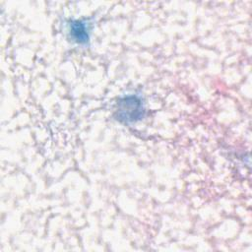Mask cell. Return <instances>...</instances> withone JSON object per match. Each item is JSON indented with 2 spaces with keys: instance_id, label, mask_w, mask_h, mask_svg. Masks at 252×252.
Listing matches in <instances>:
<instances>
[{
  "instance_id": "6da1fadb",
  "label": "cell",
  "mask_w": 252,
  "mask_h": 252,
  "mask_svg": "<svg viewBox=\"0 0 252 252\" xmlns=\"http://www.w3.org/2000/svg\"><path fill=\"white\" fill-rule=\"evenodd\" d=\"M145 114V107L141 96L129 94L121 97L117 103L115 112L116 119L123 123L137 122Z\"/></svg>"
},
{
  "instance_id": "7a4b0ae2",
  "label": "cell",
  "mask_w": 252,
  "mask_h": 252,
  "mask_svg": "<svg viewBox=\"0 0 252 252\" xmlns=\"http://www.w3.org/2000/svg\"><path fill=\"white\" fill-rule=\"evenodd\" d=\"M90 30V24L84 20H74L68 25V31L72 40L79 44H86L89 41Z\"/></svg>"
}]
</instances>
